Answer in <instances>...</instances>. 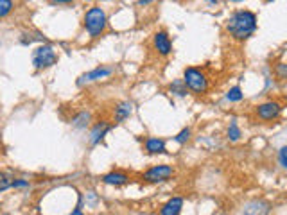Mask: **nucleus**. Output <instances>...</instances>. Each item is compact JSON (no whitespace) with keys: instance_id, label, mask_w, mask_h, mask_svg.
<instances>
[{"instance_id":"nucleus-1","label":"nucleus","mask_w":287,"mask_h":215,"mask_svg":"<svg viewBox=\"0 0 287 215\" xmlns=\"http://www.w3.org/2000/svg\"><path fill=\"white\" fill-rule=\"evenodd\" d=\"M226 30L235 40H246L257 30V16L251 11H237L228 18Z\"/></svg>"},{"instance_id":"nucleus-2","label":"nucleus","mask_w":287,"mask_h":215,"mask_svg":"<svg viewBox=\"0 0 287 215\" xmlns=\"http://www.w3.org/2000/svg\"><path fill=\"white\" fill-rule=\"evenodd\" d=\"M84 27H87L88 34L92 38L101 36V33L106 27V13L101 8H92L84 15Z\"/></svg>"},{"instance_id":"nucleus-3","label":"nucleus","mask_w":287,"mask_h":215,"mask_svg":"<svg viewBox=\"0 0 287 215\" xmlns=\"http://www.w3.org/2000/svg\"><path fill=\"white\" fill-rule=\"evenodd\" d=\"M183 83L189 90H192L194 94H205L208 90V79L203 72L197 70V68H185V74H183Z\"/></svg>"},{"instance_id":"nucleus-4","label":"nucleus","mask_w":287,"mask_h":215,"mask_svg":"<svg viewBox=\"0 0 287 215\" xmlns=\"http://www.w3.org/2000/svg\"><path fill=\"white\" fill-rule=\"evenodd\" d=\"M54 63H58V54L54 52L52 47L43 45L33 52V65L34 68H49Z\"/></svg>"},{"instance_id":"nucleus-5","label":"nucleus","mask_w":287,"mask_h":215,"mask_svg":"<svg viewBox=\"0 0 287 215\" xmlns=\"http://www.w3.org/2000/svg\"><path fill=\"white\" fill-rule=\"evenodd\" d=\"M173 174H174V169L170 165H156V167H151L148 172L144 174V179L148 183H163V181H167Z\"/></svg>"},{"instance_id":"nucleus-6","label":"nucleus","mask_w":287,"mask_h":215,"mask_svg":"<svg viewBox=\"0 0 287 215\" xmlns=\"http://www.w3.org/2000/svg\"><path fill=\"white\" fill-rule=\"evenodd\" d=\"M280 111H282V106L278 104L276 101H268V102H262L261 106L257 108V115L261 120H275V118H278Z\"/></svg>"},{"instance_id":"nucleus-7","label":"nucleus","mask_w":287,"mask_h":215,"mask_svg":"<svg viewBox=\"0 0 287 215\" xmlns=\"http://www.w3.org/2000/svg\"><path fill=\"white\" fill-rule=\"evenodd\" d=\"M155 49L158 50L162 56H169L170 50H173V43H170V40H169V36H167V33L160 30V33L155 34Z\"/></svg>"},{"instance_id":"nucleus-8","label":"nucleus","mask_w":287,"mask_h":215,"mask_svg":"<svg viewBox=\"0 0 287 215\" xmlns=\"http://www.w3.org/2000/svg\"><path fill=\"white\" fill-rule=\"evenodd\" d=\"M111 68H95V70L88 72V74H84V76H81L79 79V84L81 83H90V81H99V79H104V77L111 76Z\"/></svg>"},{"instance_id":"nucleus-9","label":"nucleus","mask_w":287,"mask_h":215,"mask_svg":"<svg viewBox=\"0 0 287 215\" xmlns=\"http://www.w3.org/2000/svg\"><path fill=\"white\" fill-rule=\"evenodd\" d=\"M182 208H183L182 197H173V199H170L169 203L160 210V213L162 215H178L180 211H182Z\"/></svg>"},{"instance_id":"nucleus-10","label":"nucleus","mask_w":287,"mask_h":215,"mask_svg":"<svg viewBox=\"0 0 287 215\" xmlns=\"http://www.w3.org/2000/svg\"><path fill=\"white\" fill-rule=\"evenodd\" d=\"M102 181H104L106 185L121 187V185H126V183L129 181V177L122 172H111V174H106V176L102 177Z\"/></svg>"},{"instance_id":"nucleus-11","label":"nucleus","mask_w":287,"mask_h":215,"mask_svg":"<svg viewBox=\"0 0 287 215\" xmlns=\"http://www.w3.org/2000/svg\"><path fill=\"white\" fill-rule=\"evenodd\" d=\"M146 151L149 155H158L165 151V140L162 138H148L146 140Z\"/></svg>"},{"instance_id":"nucleus-12","label":"nucleus","mask_w":287,"mask_h":215,"mask_svg":"<svg viewBox=\"0 0 287 215\" xmlns=\"http://www.w3.org/2000/svg\"><path fill=\"white\" fill-rule=\"evenodd\" d=\"M131 111H133V106L129 104V102H122V104H119L117 108H115V120L117 122L126 120V118L131 115Z\"/></svg>"},{"instance_id":"nucleus-13","label":"nucleus","mask_w":287,"mask_h":215,"mask_svg":"<svg viewBox=\"0 0 287 215\" xmlns=\"http://www.w3.org/2000/svg\"><path fill=\"white\" fill-rule=\"evenodd\" d=\"M106 131H110V126H108V124H97V126H95V129L92 131V143L101 142V138L104 136Z\"/></svg>"},{"instance_id":"nucleus-14","label":"nucleus","mask_w":287,"mask_h":215,"mask_svg":"<svg viewBox=\"0 0 287 215\" xmlns=\"http://www.w3.org/2000/svg\"><path fill=\"white\" fill-rule=\"evenodd\" d=\"M242 90L239 86H234V88H230L228 90V94H226V99L228 101H232V102H239V101H242Z\"/></svg>"},{"instance_id":"nucleus-15","label":"nucleus","mask_w":287,"mask_h":215,"mask_svg":"<svg viewBox=\"0 0 287 215\" xmlns=\"http://www.w3.org/2000/svg\"><path fill=\"white\" fill-rule=\"evenodd\" d=\"M13 0H0V18L8 16L13 11Z\"/></svg>"},{"instance_id":"nucleus-16","label":"nucleus","mask_w":287,"mask_h":215,"mask_svg":"<svg viewBox=\"0 0 287 215\" xmlns=\"http://www.w3.org/2000/svg\"><path fill=\"white\" fill-rule=\"evenodd\" d=\"M9 187H13V177L6 172H0V192L8 190Z\"/></svg>"},{"instance_id":"nucleus-17","label":"nucleus","mask_w":287,"mask_h":215,"mask_svg":"<svg viewBox=\"0 0 287 215\" xmlns=\"http://www.w3.org/2000/svg\"><path fill=\"white\" fill-rule=\"evenodd\" d=\"M228 138L234 140V142L241 138V129L237 128V124H235V122H232V124H230V129H228Z\"/></svg>"},{"instance_id":"nucleus-18","label":"nucleus","mask_w":287,"mask_h":215,"mask_svg":"<svg viewBox=\"0 0 287 215\" xmlns=\"http://www.w3.org/2000/svg\"><path fill=\"white\" fill-rule=\"evenodd\" d=\"M189 138H190V129H187V128H185V129H183V131L178 133L176 138H174V140H176L178 143H185Z\"/></svg>"},{"instance_id":"nucleus-19","label":"nucleus","mask_w":287,"mask_h":215,"mask_svg":"<svg viewBox=\"0 0 287 215\" xmlns=\"http://www.w3.org/2000/svg\"><path fill=\"white\" fill-rule=\"evenodd\" d=\"M276 76L280 77V79H287V63H280L276 65Z\"/></svg>"},{"instance_id":"nucleus-20","label":"nucleus","mask_w":287,"mask_h":215,"mask_svg":"<svg viewBox=\"0 0 287 215\" xmlns=\"http://www.w3.org/2000/svg\"><path fill=\"white\" fill-rule=\"evenodd\" d=\"M278 162L280 165L283 167V169H287V147H282L278 152Z\"/></svg>"},{"instance_id":"nucleus-21","label":"nucleus","mask_w":287,"mask_h":215,"mask_svg":"<svg viewBox=\"0 0 287 215\" xmlns=\"http://www.w3.org/2000/svg\"><path fill=\"white\" fill-rule=\"evenodd\" d=\"M29 183L25 181V179H13V187L15 189H23V187H27Z\"/></svg>"},{"instance_id":"nucleus-22","label":"nucleus","mask_w":287,"mask_h":215,"mask_svg":"<svg viewBox=\"0 0 287 215\" xmlns=\"http://www.w3.org/2000/svg\"><path fill=\"white\" fill-rule=\"evenodd\" d=\"M52 4H70V2H74V0H50Z\"/></svg>"},{"instance_id":"nucleus-23","label":"nucleus","mask_w":287,"mask_h":215,"mask_svg":"<svg viewBox=\"0 0 287 215\" xmlns=\"http://www.w3.org/2000/svg\"><path fill=\"white\" fill-rule=\"evenodd\" d=\"M153 0H138V6H148V4H151Z\"/></svg>"},{"instance_id":"nucleus-24","label":"nucleus","mask_w":287,"mask_h":215,"mask_svg":"<svg viewBox=\"0 0 287 215\" xmlns=\"http://www.w3.org/2000/svg\"><path fill=\"white\" fill-rule=\"evenodd\" d=\"M232 2H242V0H232Z\"/></svg>"},{"instance_id":"nucleus-25","label":"nucleus","mask_w":287,"mask_h":215,"mask_svg":"<svg viewBox=\"0 0 287 215\" xmlns=\"http://www.w3.org/2000/svg\"><path fill=\"white\" fill-rule=\"evenodd\" d=\"M83 2H92V0H83Z\"/></svg>"},{"instance_id":"nucleus-26","label":"nucleus","mask_w":287,"mask_h":215,"mask_svg":"<svg viewBox=\"0 0 287 215\" xmlns=\"http://www.w3.org/2000/svg\"><path fill=\"white\" fill-rule=\"evenodd\" d=\"M268 2H273V0H268Z\"/></svg>"},{"instance_id":"nucleus-27","label":"nucleus","mask_w":287,"mask_h":215,"mask_svg":"<svg viewBox=\"0 0 287 215\" xmlns=\"http://www.w3.org/2000/svg\"><path fill=\"white\" fill-rule=\"evenodd\" d=\"M285 99H287V94H285Z\"/></svg>"}]
</instances>
